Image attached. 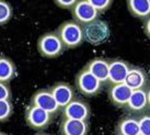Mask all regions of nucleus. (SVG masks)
Here are the masks:
<instances>
[{"mask_svg": "<svg viewBox=\"0 0 150 135\" xmlns=\"http://www.w3.org/2000/svg\"><path fill=\"white\" fill-rule=\"evenodd\" d=\"M147 81H148V77H147L146 72L142 67L130 65L125 81H124L125 85H127L132 90H136V89L145 88Z\"/></svg>", "mask_w": 150, "mask_h": 135, "instance_id": "ddd939ff", "label": "nucleus"}, {"mask_svg": "<svg viewBox=\"0 0 150 135\" xmlns=\"http://www.w3.org/2000/svg\"><path fill=\"white\" fill-rule=\"evenodd\" d=\"M144 32L147 35V38L150 40V16L145 20V23H144Z\"/></svg>", "mask_w": 150, "mask_h": 135, "instance_id": "393cba45", "label": "nucleus"}, {"mask_svg": "<svg viewBox=\"0 0 150 135\" xmlns=\"http://www.w3.org/2000/svg\"><path fill=\"white\" fill-rule=\"evenodd\" d=\"M13 113V106L10 100H0V122H6Z\"/></svg>", "mask_w": 150, "mask_h": 135, "instance_id": "aec40b11", "label": "nucleus"}, {"mask_svg": "<svg viewBox=\"0 0 150 135\" xmlns=\"http://www.w3.org/2000/svg\"><path fill=\"white\" fill-rule=\"evenodd\" d=\"M140 135H150V115H144L138 120Z\"/></svg>", "mask_w": 150, "mask_h": 135, "instance_id": "4be33fe9", "label": "nucleus"}, {"mask_svg": "<svg viewBox=\"0 0 150 135\" xmlns=\"http://www.w3.org/2000/svg\"><path fill=\"white\" fill-rule=\"evenodd\" d=\"M54 2L62 9H71L78 0H54Z\"/></svg>", "mask_w": 150, "mask_h": 135, "instance_id": "b1692460", "label": "nucleus"}, {"mask_svg": "<svg viewBox=\"0 0 150 135\" xmlns=\"http://www.w3.org/2000/svg\"><path fill=\"white\" fill-rule=\"evenodd\" d=\"M75 82L77 90L87 97H93L98 95L102 86V82L84 67L76 75Z\"/></svg>", "mask_w": 150, "mask_h": 135, "instance_id": "39448f33", "label": "nucleus"}, {"mask_svg": "<svg viewBox=\"0 0 150 135\" xmlns=\"http://www.w3.org/2000/svg\"><path fill=\"white\" fill-rule=\"evenodd\" d=\"M132 89L125 82L112 85L108 89V99L113 106L117 108H125L132 95Z\"/></svg>", "mask_w": 150, "mask_h": 135, "instance_id": "9d476101", "label": "nucleus"}, {"mask_svg": "<svg viewBox=\"0 0 150 135\" xmlns=\"http://www.w3.org/2000/svg\"><path fill=\"white\" fill-rule=\"evenodd\" d=\"M30 104L36 106L53 114H56L60 109L58 104H57V102L55 101V99L53 97L52 92L50 91V89L46 88L36 90L31 97Z\"/></svg>", "mask_w": 150, "mask_h": 135, "instance_id": "0eeeda50", "label": "nucleus"}, {"mask_svg": "<svg viewBox=\"0 0 150 135\" xmlns=\"http://www.w3.org/2000/svg\"><path fill=\"white\" fill-rule=\"evenodd\" d=\"M91 115L90 106L83 100L74 99L63 108V118L88 121Z\"/></svg>", "mask_w": 150, "mask_h": 135, "instance_id": "6e6552de", "label": "nucleus"}, {"mask_svg": "<svg viewBox=\"0 0 150 135\" xmlns=\"http://www.w3.org/2000/svg\"><path fill=\"white\" fill-rule=\"evenodd\" d=\"M0 135H8V134H6V133H4V132H0Z\"/></svg>", "mask_w": 150, "mask_h": 135, "instance_id": "cd10ccee", "label": "nucleus"}, {"mask_svg": "<svg viewBox=\"0 0 150 135\" xmlns=\"http://www.w3.org/2000/svg\"><path fill=\"white\" fill-rule=\"evenodd\" d=\"M59 129L62 135H88L89 123L82 120L63 118Z\"/></svg>", "mask_w": 150, "mask_h": 135, "instance_id": "f8f14e48", "label": "nucleus"}, {"mask_svg": "<svg viewBox=\"0 0 150 135\" xmlns=\"http://www.w3.org/2000/svg\"><path fill=\"white\" fill-rule=\"evenodd\" d=\"M13 9L6 0H0V26H4L12 18Z\"/></svg>", "mask_w": 150, "mask_h": 135, "instance_id": "6ab92c4d", "label": "nucleus"}, {"mask_svg": "<svg viewBox=\"0 0 150 135\" xmlns=\"http://www.w3.org/2000/svg\"><path fill=\"white\" fill-rule=\"evenodd\" d=\"M94 77H96L101 82L108 81V59L102 57H96V58L89 60L87 65L84 66Z\"/></svg>", "mask_w": 150, "mask_h": 135, "instance_id": "4468645a", "label": "nucleus"}, {"mask_svg": "<svg viewBox=\"0 0 150 135\" xmlns=\"http://www.w3.org/2000/svg\"><path fill=\"white\" fill-rule=\"evenodd\" d=\"M116 132L118 135H140L138 121L134 118H125L118 121Z\"/></svg>", "mask_w": 150, "mask_h": 135, "instance_id": "f3484780", "label": "nucleus"}, {"mask_svg": "<svg viewBox=\"0 0 150 135\" xmlns=\"http://www.w3.org/2000/svg\"><path fill=\"white\" fill-rule=\"evenodd\" d=\"M35 135H50V134H48V133H45V132H38V133H36Z\"/></svg>", "mask_w": 150, "mask_h": 135, "instance_id": "bb28decb", "label": "nucleus"}, {"mask_svg": "<svg viewBox=\"0 0 150 135\" xmlns=\"http://www.w3.org/2000/svg\"><path fill=\"white\" fill-rule=\"evenodd\" d=\"M129 13L138 20H146L150 16V0H126Z\"/></svg>", "mask_w": 150, "mask_h": 135, "instance_id": "2eb2a0df", "label": "nucleus"}, {"mask_svg": "<svg viewBox=\"0 0 150 135\" xmlns=\"http://www.w3.org/2000/svg\"><path fill=\"white\" fill-rule=\"evenodd\" d=\"M56 33L65 48H76L84 42L82 26L74 20L63 22L56 30Z\"/></svg>", "mask_w": 150, "mask_h": 135, "instance_id": "f03ea898", "label": "nucleus"}, {"mask_svg": "<svg viewBox=\"0 0 150 135\" xmlns=\"http://www.w3.org/2000/svg\"><path fill=\"white\" fill-rule=\"evenodd\" d=\"M87 1L92 7H94L99 12L102 13L108 11V9L112 7L114 0H87Z\"/></svg>", "mask_w": 150, "mask_h": 135, "instance_id": "412c9836", "label": "nucleus"}, {"mask_svg": "<svg viewBox=\"0 0 150 135\" xmlns=\"http://www.w3.org/2000/svg\"><path fill=\"white\" fill-rule=\"evenodd\" d=\"M108 82L112 85L124 82L130 65L127 62H125V60L118 58L108 59Z\"/></svg>", "mask_w": 150, "mask_h": 135, "instance_id": "1a4fd4ad", "label": "nucleus"}, {"mask_svg": "<svg viewBox=\"0 0 150 135\" xmlns=\"http://www.w3.org/2000/svg\"><path fill=\"white\" fill-rule=\"evenodd\" d=\"M11 99V89L7 82L0 81V100H10Z\"/></svg>", "mask_w": 150, "mask_h": 135, "instance_id": "5701e85b", "label": "nucleus"}, {"mask_svg": "<svg viewBox=\"0 0 150 135\" xmlns=\"http://www.w3.org/2000/svg\"><path fill=\"white\" fill-rule=\"evenodd\" d=\"M70 10L74 21L81 26L98 19L100 14V12L94 7H92L87 0H78V2Z\"/></svg>", "mask_w": 150, "mask_h": 135, "instance_id": "423d86ee", "label": "nucleus"}, {"mask_svg": "<svg viewBox=\"0 0 150 135\" xmlns=\"http://www.w3.org/2000/svg\"><path fill=\"white\" fill-rule=\"evenodd\" d=\"M82 33H83V41L93 46H99L104 44L110 38L111 29L108 22L98 18L82 26Z\"/></svg>", "mask_w": 150, "mask_h": 135, "instance_id": "f257e3e1", "label": "nucleus"}, {"mask_svg": "<svg viewBox=\"0 0 150 135\" xmlns=\"http://www.w3.org/2000/svg\"><path fill=\"white\" fill-rule=\"evenodd\" d=\"M17 75V67L10 58L0 57V81L7 82L11 81Z\"/></svg>", "mask_w": 150, "mask_h": 135, "instance_id": "a211bd4d", "label": "nucleus"}, {"mask_svg": "<svg viewBox=\"0 0 150 135\" xmlns=\"http://www.w3.org/2000/svg\"><path fill=\"white\" fill-rule=\"evenodd\" d=\"M147 106V91L145 88L136 89L132 91L130 98L127 103V108L130 111H142Z\"/></svg>", "mask_w": 150, "mask_h": 135, "instance_id": "dca6fc26", "label": "nucleus"}, {"mask_svg": "<svg viewBox=\"0 0 150 135\" xmlns=\"http://www.w3.org/2000/svg\"><path fill=\"white\" fill-rule=\"evenodd\" d=\"M55 114L50 113L36 106L29 104L25 110V122L31 129L35 131H44L53 122Z\"/></svg>", "mask_w": 150, "mask_h": 135, "instance_id": "20e7f679", "label": "nucleus"}, {"mask_svg": "<svg viewBox=\"0 0 150 135\" xmlns=\"http://www.w3.org/2000/svg\"><path fill=\"white\" fill-rule=\"evenodd\" d=\"M38 53L46 58H56L63 54L65 47L55 31L44 33L38 38Z\"/></svg>", "mask_w": 150, "mask_h": 135, "instance_id": "7ed1b4c3", "label": "nucleus"}, {"mask_svg": "<svg viewBox=\"0 0 150 135\" xmlns=\"http://www.w3.org/2000/svg\"><path fill=\"white\" fill-rule=\"evenodd\" d=\"M50 91L59 108L66 107L71 100L75 99V90L68 82H56L50 88Z\"/></svg>", "mask_w": 150, "mask_h": 135, "instance_id": "9b49d317", "label": "nucleus"}, {"mask_svg": "<svg viewBox=\"0 0 150 135\" xmlns=\"http://www.w3.org/2000/svg\"><path fill=\"white\" fill-rule=\"evenodd\" d=\"M147 104L150 107V89L147 91Z\"/></svg>", "mask_w": 150, "mask_h": 135, "instance_id": "a878e982", "label": "nucleus"}]
</instances>
